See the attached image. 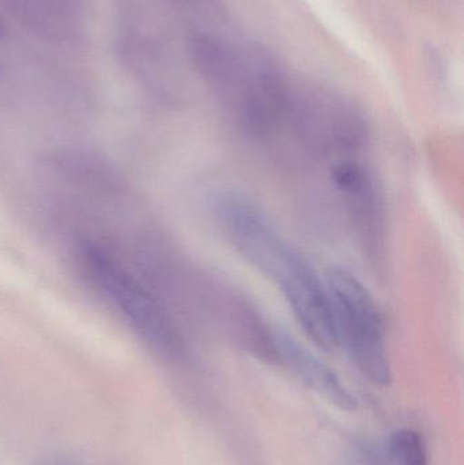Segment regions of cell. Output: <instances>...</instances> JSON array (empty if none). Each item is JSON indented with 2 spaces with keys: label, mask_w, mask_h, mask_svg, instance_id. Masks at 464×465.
<instances>
[{
  "label": "cell",
  "mask_w": 464,
  "mask_h": 465,
  "mask_svg": "<svg viewBox=\"0 0 464 465\" xmlns=\"http://www.w3.org/2000/svg\"><path fill=\"white\" fill-rule=\"evenodd\" d=\"M285 120H291L305 146L324 157H350L367 141L361 109L331 90L291 89Z\"/></svg>",
  "instance_id": "5"
},
{
  "label": "cell",
  "mask_w": 464,
  "mask_h": 465,
  "mask_svg": "<svg viewBox=\"0 0 464 465\" xmlns=\"http://www.w3.org/2000/svg\"><path fill=\"white\" fill-rule=\"evenodd\" d=\"M215 218L232 248L274 284L316 346L337 349L324 278L247 196L218 198Z\"/></svg>",
  "instance_id": "1"
},
{
  "label": "cell",
  "mask_w": 464,
  "mask_h": 465,
  "mask_svg": "<svg viewBox=\"0 0 464 465\" xmlns=\"http://www.w3.org/2000/svg\"><path fill=\"white\" fill-rule=\"evenodd\" d=\"M332 331L337 347H342L360 373L372 384L391 382L383 313L370 290L350 271L331 268L324 276Z\"/></svg>",
  "instance_id": "4"
},
{
  "label": "cell",
  "mask_w": 464,
  "mask_h": 465,
  "mask_svg": "<svg viewBox=\"0 0 464 465\" xmlns=\"http://www.w3.org/2000/svg\"><path fill=\"white\" fill-rule=\"evenodd\" d=\"M278 361L291 369L311 390L342 411L357 410V401L338 374L285 331L278 330Z\"/></svg>",
  "instance_id": "7"
},
{
  "label": "cell",
  "mask_w": 464,
  "mask_h": 465,
  "mask_svg": "<svg viewBox=\"0 0 464 465\" xmlns=\"http://www.w3.org/2000/svg\"><path fill=\"white\" fill-rule=\"evenodd\" d=\"M331 177L360 242L370 256L378 259L383 254L386 221L375 176L364 163L348 157L335 163Z\"/></svg>",
  "instance_id": "6"
},
{
  "label": "cell",
  "mask_w": 464,
  "mask_h": 465,
  "mask_svg": "<svg viewBox=\"0 0 464 465\" xmlns=\"http://www.w3.org/2000/svg\"><path fill=\"white\" fill-rule=\"evenodd\" d=\"M203 79L250 135H266L286 119L291 84L261 49L229 44Z\"/></svg>",
  "instance_id": "3"
},
{
  "label": "cell",
  "mask_w": 464,
  "mask_h": 465,
  "mask_svg": "<svg viewBox=\"0 0 464 465\" xmlns=\"http://www.w3.org/2000/svg\"><path fill=\"white\" fill-rule=\"evenodd\" d=\"M389 455L394 465H428L427 444L419 431L400 429L389 441Z\"/></svg>",
  "instance_id": "8"
},
{
  "label": "cell",
  "mask_w": 464,
  "mask_h": 465,
  "mask_svg": "<svg viewBox=\"0 0 464 465\" xmlns=\"http://www.w3.org/2000/svg\"><path fill=\"white\" fill-rule=\"evenodd\" d=\"M75 257L87 284L147 346L168 358L184 352L179 325L165 303L114 252L86 240L79 243Z\"/></svg>",
  "instance_id": "2"
}]
</instances>
